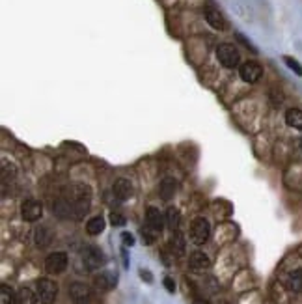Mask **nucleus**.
I'll return each instance as SVG.
<instances>
[{
  "label": "nucleus",
  "instance_id": "nucleus-19",
  "mask_svg": "<svg viewBox=\"0 0 302 304\" xmlns=\"http://www.w3.org/2000/svg\"><path fill=\"white\" fill-rule=\"evenodd\" d=\"M285 123L291 127V129H296V131H302V110L300 109H289L285 112Z\"/></svg>",
  "mask_w": 302,
  "mask_h": 304
},
{
  "label": "nucleus",
  "instance_id": "nucleus-6",
  "mask_svg": "<svg viewBox=\"0 0 302 304\" xmlns=\"http://www.w3.org/2000/svg\"><path fill=\"white\" fill-rule=\"evenodd\" d=\"M239 75L246 84H254V82H257L259 79H261L263 67L257 62H254V60H248V62L241 63Z\"/></svg>",
  "mask_w": 302,
  "mask_h": 304
},
{
  "label": "nucleus",
  "instance_id": "nucleus-28",
  "mask_svg": "<svg viewBox=\"0 0 302 304\" xmlns=\"http://www.w3.org/2000/svg\"><path fill=\"white\" fill-rule=\"evenodd\" d=\"M164 287L168 289L170 293L176 291V282H174V278H170V276H166L164 278Z\"/></svg>",
  "mask_w": 302,
  "mask_h": 304
},
{
  "label": "nucleus",
  "instance_id": "nucleus-26",
  "mask_svg": "<svg viewBox=\"0 0 302 304\" xmlns=\"http://www.w3.org/2000/svg\"><path fill=\"white\" fill-rule=\"evenodd\" d=\"M110 224H112V226H123V224H125V217H123L121 213L112 211L110 213Z\"/></svg>",
  "mask_w": 302,
  "mask_h": 304
},
{
  "label": "nucleus",
  "instance_id": "nucleus-30",
  "mask_svg": "<svg viewBox=\"0 0 302 304\" xmlns=\"http://www.w3.org/2000/svg\"><path fill=\"white\" fill-rule=\"evenodd\" d=\"M140 276H142V278L148 282V284H151V282H153V276H151V273H149V271H146V269L140 271Z\"/></svg>",
  "mask_w": 302,
  "mask_h": 304
},
{
  "label": "nucleus",
  "instance_id": "nucleus-22",
  "mask_svg": "<svg viewBox=\"0 0 302 304\" xmlns=\"http://www.w3.org/2000/svg\"><path fill=\"white\" fill-rule=\"evenodd\" d=\"M170 248H172V252L177 254V256H183V254H185V237H183V233L179 230L174 231V235H172L170 239Z\"/></svg>",
  "mask_w": 302,
  "mask_h": 304
},
{
  "label": "nucleus",
  "instance_id": "nucleus-14",
  "mask_svg": "<svg viewBox=\"0 0 302 304\" xmlns=\"http://www.w3.org/2000/svg\"><path fill=\"white\" fill-rule=\"evenodd\" d=\"M34 241H36V245L40 248H45V247H49L51 245V241H52V230L49 228V226H40V228H36V231H34Z\"/></svg>",
  "mask_w": 302,
  "mask_h": 304
},
{
  "label": "nucleus",
  "instance_id": "nucleus-29",
  "mask_svg": "<svg viewBox=\"0 0 302 304\" xmlns=\"http://www.w3.org/2000/svg\"><path fill=\"white\" fill-rule=\"evenodd\" d=\"M121 239H123V245H129V247H132L135 245V239H132L131 233H127V231H123L121 233Z\"/></svg>",
  "mask_w": 302,
  "mask_h": 304
},
{
  "label": "nucleus",
  "instance_id": "nucleus-24",
  "mask_svg": "<svg viewBox=\"0 0 302 304\" xmlns=\"http://www.w3.org/2000/svg\"><path fill=\"white\" fill-rule=\"evenodd\" d=\"M140 233H142V241L146 243V245H153L155 237H157V233H159V231H155L153 228L149 226V224H146L142 230H140Z\"/></svg>",
  "mask_w": 302,
  "mask_h": 304
},
{
  "label": "nucleus",
  "instance_id": "nucleus-25",
  "mask_svg": "<svg viewBox=\"0 0 302 304\" xmlns=\"http://www.w3.org/2000/svg\"><path fill=\"white\" fill-rule=\"evenodd\" d=\"M284 62H285V65L293 71V73H296L298 77H302V65L298 62H296L295 58H291V56H284Z\"/></svg>",
  "mask_w": 302,
  "mask_h": 304
},
{
  "label": "nucleus",
  "instance_id": "nucleus-10",
  "mask_svg": "<svg viewBox=\"0 0 302 304\" xmlns=\"http://www.w3.org/2000/svg\"><path fill=\"white\" fill-rule=\"evenodd\" d=\"M188 265H190V269L196 271V273H204V271H207L209 267H211V259H209L207 254L196 250V252L190 254V258H188Z\"/></svg>",
  "mask_w": 302,
  "mask_h": 304
},
{
  "label": "nucleus",
  "instance_id": "nucleus-17",
  "mask_svg": "<svg viewBox=\"0 0 302 304\" xmlns=\"http://www.w3.org/2000/svg\"><path fill=\"white\" fill-rule=\"evenodd\" d=\"M285 286H287V289H289V291L300 293V291H302V269L291 271L289 275H287Z\"/></svg>",
  "mask_w": 302,
  "mask_h": 304
},
{
  "label": "nucleus",
  "instance_id": "nucleus-18",
  "mask_svg": "<svg viewBox=\"0 0 302 304\" xmlns=\"http://www.w3.org/2000/svg\"><path fill=\"white\" fill-rule=\"evenodd\" d=\"M13 304H38V293H34L28 287H21L15 293V302Z\"/></svg>",
  "mask_w": 302,
  "mask_h": 304
},
{
  "label": "nucleus",
  "instance_id": "nucleus-15",
  "mask_svg": "<svg viewBox=\"0 0 302 304\" xmlns=\"http://www.w3.org/2000/svg\"><path fill=\"white\" fill-rule=\"evenodd\" d=\"M93 284L99 291H110L116 286V276L112 273H101L99 276H95Z\"/></svg>",
  "mask_w": 302,
  "mask_h": 304
},
{
  "label": "nucleus",
  "instance_id": "nucleus-13",
  "mask_svg": "<svg viewBox=\"0 0 302 304\" xmlns=\"http://www.w3.org/2000/svg\"><path fill=\"white\" fill-rule=\"evenodd\" d=\"M206 21L211 24L215 30H226L228 28V23H226L224 15L218 12V10H215V8H206Z\"/></svg>",
  "mask_w": 302,
  "mask_h": 304
},
{
  "label": "nucleus",
  "instance_id": "nucleus-11",
  "mask_svg": "<svg viewBox=\"0 0 302 304\" xmlns=\"http://www.w3.org/2000/svg\"><path fill=\"white\" fill-rule=\"evenodd\" d=\"M112 192H114V196L118 198L120 201H125L129 200L132 196V183L129 181V179H116L114 187H112Z\"/></svg>",
  "mask_w": 302,
  "mask_h": 304
},
{
  "label": "nucleus",
  "instance_id": "nucleus-4",
  "mask_svg": "<svg viewBox=\"0 0 302 304\" xmlns=\"http://www.w3.org/2000/svg\"><path fill=\"white\" fill-rule=\"evenodd\" d=\"M82 263L88 271H97L105 265V254L101 252V248L97 247H88L82 252Z\"/></svg>",
  "mask_w": 302,
  "mask_h": 304
},
{
  "label": "nucleus",
  "instance_id": "nucleus-12",
  "mask_svg": "<svg viewBox=\"0 0 302 304\" xmlns=\"http://www.w3.org/2000/svg\"><path fill=\"white\" fill-rule=\"evenodd\" d=\"M146 222L153 228L155 231H162V228H164V222L166 218L162 217V213L157 209V207H148V211H146Z\"/></svg>",
  "mask_w": 302,
  "mask_h": 304
},
{
  "label": "nucleus",
  "instance_id": "nucleus-7",
  "mask_svg": "<svg viewBox=\"0 0 302 304\" xmlns=\"http://www.w3.org/2000/svg\"><path fill=\"white\" fill-rule=\"evenodd\" d=\"M68 269V254L65 252H54L47 256L45 259V271L51 275H60Z\"/></svg>",
  "mask_w": 302,
  "mask_h": 304
},
{
  "label": "nucleus",
  "instance_id": "nucleus-1",
  "mask_svg": "<svg viewBox=\"0 0 302 304\" xmlns=\"http://www.w3.org/2000/svg\"><path fill=\"white\" fill-rule=\"evenodd\" d=\"M65 200L69 201V206H71V213H73V218L75 220H80V218L84 217L88 209H90V200H91V190L88 185H82V183H75L71 187H68L65 190V196H63Z\"/></svg>",
  "mask_w": 302,
  "mask_h": 304
},
{
  "label": "nucleus",
  "instance_id": "nucleus-5",
  "mask_svg": "<svg viewBox=\"0 0 302 304\" xmlns=\"http://www.w3.org/2000/svg\"><path fill=\"white\" fill-rule=\"evenodd\" d=\"M58 297V286L49 278H41L38 282V298L43 304H52Z\"/></svg>",
  "mask_w": 302,
  "mask_h": 304
},
{
  "label": "nucleus",
  "instance_id": "nucleus-20",
  "mask_svg": "<svg viewBox=\"0 0 302 304\" xmlns=\"http://www.w3.org/2000/svg\"><path fill=\"white\" fill-rule=\"evenodd\" d=\"M166 224H168V228L172 231H177L179 230V222H181V215H179V209L177 207H168L166 209Z\"/></svg>",
  "mask_w": 302,
  "mask_h": 304
},
{
  "label": "nucleus",
  "instance_id": "nucleus-27",
  "mask_svg": "<svg viewBox=\"0 0 302 304\" xmlns=\"http://www.w3.org/2000/svg\"><path fill=\"white\" fill-rule=\"evenodd\" d=\"M271 99H273V103H274V105H282V103H284V93H282V92L276 93V92L273 90V92H271Z\"/></svg>",
  "mask_w": 302,
  "mask_h": 304
},
{
  "label": "nucleus",
  "instance_id": "nucleus-31",
  "mask_svg": "<svg viewBox=\"0 0 302 304\" xmlns=\"http://www.w3.org/2000/svg\"><path fill=\"white\" fill-rule=\"evenodd\" d=\"M121 256H123V265H125V267H129V258H127L125 248H123V250H121Z\"/></svg>",
  "mask_w": 302,
  "mask_h": 304
},
{
  "label": "nucleus",
  "instance_id": "nucleus-21",
  "mask_svg": "<svg viewBox=\"0 0 302 304\" xmlns=\"http://www.w3.org/2000/svg\"><path fill=\"white\" fill-rule=\"evenodd\" d=\"M105 230V218L103 217H91L88 222H86V231L90 233V235H99L101 231Z\"/></svg>",
  "mask_w": 302,
  "mask_h": 304
},
{
  "label": "nucleus",
  "instance_id": "nucleus-16",
  "mask_svg": "<svg viewBox=\"0 0 302 304\" xmlns=\"http://www.w3.org/2000/svg\"><path fill=\"white\" fill-rule=\"evenodd\" d=\"M177 190V181L172 178H164L162 181H160L159 185V194L162 200H170V198H174V194H176Z\"/></svg>",
  "mask_w": 302,
  "mask_h": 304
},
{
  "label": "nucleus",
  "instance_id": "nucleus-8",
  "mask_svg": "<svg viewBox=\"0 0 302 304\" xmlns=\"http://www.w3.org/2000/svg\"><path fill=\"white\" fill-rule=\"evenodd\" d=\"M21 215L26 222H36V220H40L41 215H43V206H41V201L38 200H26L23 201V206H21Z\"/></svg>",
  "mask_w": 302,
  "mask_h": 304
},
{
  "label": "nucleus",
  "instance_id": "nucleus-9",
  "mask_svg": "<svg viewBox=\"0 0 302 304\" xmlns=\"http://www.w3.org/2000/svg\"><path fill=\"white\" fill-rule=\"evenodd\" d=\"M69 297L75 304H88L91 298V289L82 282H75L69 286Z\"/></svg>",
  "mask_w": 302,
  "mask_h": 304
},
{
  "label": "nucleus",
  "instance_id": "nucleus-23",
  "mask_svg": "<svg viewBox=\"0 0 302 304\" xmlns=\"http://www.w3.org/2000/svg\"><path fill=\"white\" fill-rule=\"evenodd\" d=\"M15 302V295H13L12 287L2 284L0 286V304H13Z\"/></svg>",
  "mask_w": 302,
  "mask_h": 304
},
{
  "label": "nucleus",
  "instance_id": "nucleus-32",
  "mask_svg": "<svg viewBox=\"0 0 302 304\" xmlns=\"http://www.w3.org/2000/svg\"><path fill=\"white\" fill-rule=\"evenodd\" d=\"M196 304H209V302H204V300H198Z\"/></svg>",
  "mask_w": 302,
  "mask_h": 304
},
{
  "label": "nucleus",
  "instance_id": "nucleus-3",
  "mask_svg": "<svg viewBox=\"0 0 302 304\" xmlns=\"http://www.w3.org/2000/svg\"><path fill=\"white\" fill-rule=\"evenodd\" d=\"M217 58H218V62L222 63L224 67H228V69H233L239 65L241 62V54L239 51L235 49L231 43H222V45H218L217 47Z\"/></svg>",
  "mask_w": 302,
  "mask_h": 304
},
{
  "label": "nucleus",
  "instance_id": "nucleus-33",
  "mask_svg": "<svg viewBox=\"0 0 302 304\" xmlns=\"http://www.w3.org/2000/svg\"><path fill=\"white\" fill-rule=\"evenodd\" d=\"M300 149H302V138H300Z\"/></svg>",
  "mask_w": 302,
  "mask_h": 304
},
{
  "label": "nucleus",
  "instance_id": "nucleus-2",
  "mask_svg": "<svg viewBox=\"0 0 302 304\" xmlns=\"http://www.w3.org/2000/svg\"><path fill=\"white\" fill-rule=\"evenodd\" d=\"M209 237H211V226L207 222V218H194L192 224H190V239H192L194 245H206L209 241Z\"/></svg>",
  "mask_w": 302,
  "mask_h": 304
}]
</instances>
